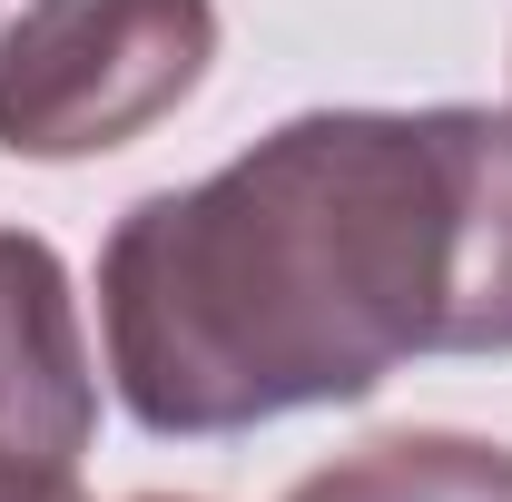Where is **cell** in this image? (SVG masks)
I'll use <instances>...</instances> for the list:
<instances>
[{"label":"cell","mask_w":512,"mask_h":502,"mask_svg":"<svg viewBox=\"0 0 512 502\" xmlns=\"http://www.w3.org/2000/svg\"><path fill=\"white\" fill-rule=\"evenodd\" d=\"M217 60V0H20L0 30V148L109 158L178 119Z\"/></svg>","instance_id":"cell-2"},{"label":"cell","mask_w":512,"mask_h":502,"mask_svg":"<svg viewBox=\"0 0 512 502\" xmlns=\"http://www.w3.org/2000/svg\"><path fill=\"white\" fill-rule=\"evenodd\" d=\"M148 502H158V493H148Z\"/></svg>","instance_id":"cell-6"},{"label":"cell","mask_w":512,"mask_h":502,"mask_svg":"<svg viewBox=\"0 0 512 502\" xmlns=\"http://www.w3.org/2000/svg\"><path fill=\"white\" fill-rule=\"evenodd\" d=\"M286 502H512V443L483 434H384L306 473Z\"/></svg>","instance_id":"cell-4"},{"label":"cell","mask_w":512,"mask_h":502,"mask_svg":"<svg viewBox=\"0 0 512 502\" xmlns=\"http://www.w3.org/2000/svg\"><path fill=\"white\" fill-rule=\"evenodd\" d=\"M119 404L168 443L512 355V109H306L99 247Z\"/></svg>","instance_id":"cell-1"},{"label":"cell","mask_w":512,"mask_h":502,"mask_svg":"<svg viewBox=\"0 0 512 502\" xmlns=\"http://www.w3.org/2000/svg\"><path fill=\"white\" fill-rule=\"evenodd\" d=\"M0 502H89V493H79L69 463H30V453L0 443Z\"/></svg>","instance_id":"cell-5"},{"label":"cell","mask_w":512,"mask_h":502,"mask_svg":"<svg viewBox=\"0 0 512 502\" xmlns=\"http://www.w3.org/2000/svg\"><path fill=\"white\" fill-rule=\"evenodd\" d=\"M89 434H99V365H89L79 286L50 237L0 227V443L79 473Z\"/></svg>","instance_id":"cell-3"}]
</instances>
